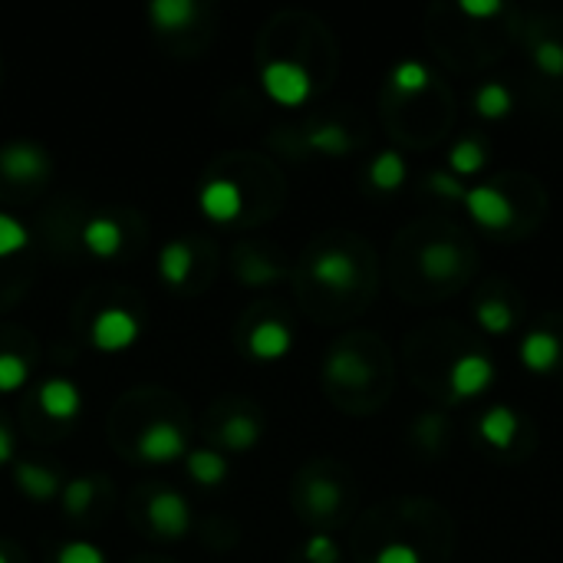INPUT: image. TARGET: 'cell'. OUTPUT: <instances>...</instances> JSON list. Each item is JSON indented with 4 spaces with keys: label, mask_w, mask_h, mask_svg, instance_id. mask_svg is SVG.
I'll list each match as a JSON object with an SVG mask.
<instances>
[{
    "label": "cell",
    "mask_w": 563,
    "mask_h": 563,
    "mask_svg": "<svg viewBox=\"0 0 563 563\" xmlns=\"http://www.w3.org/2000/svg\"><path fill=\"white\" fill-rule=\"evenodd\" d=\"M57 563H106V553L90 540H70L60 547Z\"/></svg>",
    "instance_id": "obj_33"
},
{
    "label": "cell",
    "mask_w": 563,
    "mask_h": 563,
    "mask_svg": "<svg viewBox=\"0 0 563 563\" xmlns=\"http://www.w3.org/2000/svg\"><path fill=\"white\" fill-rule=\"evenodd\" d=\"M83 244L93 257H116L123 251V228L113 218H90L83 228Z\"/></svg>",
    "instance_id": "obj_16"
},
{
    "label": "cell",
    "mask_w": 563,
    "mask_h": 563,
    "mask_svg": "<svg viewBox=\"0 0 563 563\" xmlns=\"http://www.w3.org/2000/svg\"><path fill=\"white\" fill-rule=\"evenodd\" d=\"M96 497V484L90 478H73L67 487H64V507L67 514H83Z\"/></svg>",
    "instance_id": "obj_32"
},
{
    "label": "cell",
    "mask_w": 563,
    "mask_h": 563,
    "mask_svg": "<svg viewBox=\"0 0 563 563\" xmlns=\"http://www.w3.org/2000/svg\"><path fill=\"white\" fill-rule=\"evenodd\" d=\"M458 11L468 14V18H494V14H501L504 8L497 4V0H461Z\"/></svg>",
    "instance_id": "obj_38"
},
{
    "label": "cell",
    "mask_w": 563,
    "mask_h": 563,
    "mask_svg": "<svg viewBox=\"0 0 563 563\" xmlns=\"http://www.w3.org/2000/svg\"><path fill=\"white\" fill-rule=\"evenodd\" d=\"M195 18H198L195 0H152L149 4V21L156 24V31H165V34L192 27Z\"/></svg>",
    "instance_id": "obj_13"
},
{
    "label": "cell",
    "mask_w": 563,
    "mask_h": 563,
    "mask_svg": "<svg viewBox=\"0 0 563 563\" xmlns=\"http://www.w3.org/2000/svg\"><path fill=\"white\" fill-rule=\"evenodd\" d=\"M445 428H448V422H445V415H441V412H428V415H422V422H418V438H422V445H425V448H441V441H445Z\"/></svg>",
    "instance_id": "obj_35"
},
{
    "label": "cell",
    "mask_w": 563,
    "mask_h": 563,
    "mask_svg": "<svg viewBox=\"0 0 563 563\" xmlns=\"http://www.w3.org/2000/svg\"><path fill=\"white\" fill-rule=\"evenodd\" d=\"M530 60H533V67H537L543 77H550V80H560V77H563V44H560V41H553V37H537V41L530 44Z\"/></svg>",
    "instance_id": "obj_28"
},
{
    "label": "cell",
    "mask_w": 563,
    "mask_h": 563,
    "mask_svg": "<svg viewBox=\"0 0 563 563\" xmlns=\"http://www.w3.org/2000/svg\"><path fill=\"white\" fill-rule=\"evenodd\" d=\"M464 211L471 215L474 225H481L484 231H504L514 221V205L507 202V195L494 185H468L464 192Z\"/></svg>",
    "instance_id": "obj_3"
},
{
    "label": "cell",
    "mask_w": 563,
    "mask_h": 563,
    "mask_svg": "<svg viewBox=\"0 0 563 563\" xmlns=\"http://www.w3.org/2000/svg\"><path fill=\"white\" fill-rule=\"evenodd\" d=\"M405 159L399 156V152H392V149H386V152H379L376 159H372V165H369V182H372V188H379V192H399L402 188V182H405Z\"/></svg>",
    "instance_id": "obj_20"
},
{
    "label": "cell",
    "mask_w": 563,
    "mask_h": 563,
    "mask_svg": "<svg viewBox=\"0 0 563 563\" xmlns=\"http://www.w3.org/2000/svg\"><path fill=\"white\" fill-rule=\"evenodd\" d=\"M31 369L18 353H0V392H18L24 389Z\"/></svg>",
    "instance_id": "obj_31"
},
{
    "label": "cell",
    "mask_w": 563,
    "mask_h": 563,
    "mask_svg": "<svg viewBox=\"0 0 563 563\" xmlns=\"http://www.w3.org/2000/svg\"><path fill=\"white\" fill-rule=\"evenodd\" d=\"M261 83H264V93L277 103V106H303L313 93V80L310 73L294 64V60H271L264 70H261Z\"/></svg>",
    "instance_id": "obj_1"
},
{
    "label": "cell",
    "mask_w": 563,
    "mask_h": 563,
    "mask_svg": "<svg viewBox=\"0 0 563 563\" xmlns=\"http://www.w3.org/2000/svg\"><path fill=\"white\" fill-rule=\"evenodd\" d=\"M198 208L208 221L215 225H231L244 211V195L231 179H211L198 192Z\"/></svg>",
    "instance_id": "obj_7"
},
{
    "label": "cell",
    "mask_w": 563,
    "mask_h": 563,
    "mask_svg": "<svg viewBox=\"0 0 563 563\" xmlns=\"http://www.w3.org/2000/svg\"><path fill=\"white\" fill-rule=\"evenodd\" d=\"M428 80H432V77H428V70H425L418 60H402V64H395L392 73H389L392 90L402 93V96H415V93L428 90Z\"/></svg>",
    "instance_id": "obj_27"
},
{
    "label": "cell",
    "mask_w": 563,
    "mask_h": 563,
    "mask_svg": "<svg viewBox=\"0 0 563 563\" xmlns=\"http://www.w3.org/2000/svg\"><path fill=\"white\" fill-rule=\"evenodd\" d=\"M37 402L50 418H73L83 405V395L70 379H47L37 392Z\"/></svg>",
    "instance_id": "obj_11"
},
{
    "label": "cell",
    "mask_w": 563,
    "mask_h": 563,
    "mask_svg": "<svg viewBox=\"0 0 563 563\" xmlns=\"http://www.w3.org/2000/svg\"><path fill=\"white\" fill-rule=\"evenodd\" d=\"M376 563H422V553L412 543H386L376 553Z\"/></svg>",
    "instance_id": "obj_37"
},
{
    "label": "cell",
    "mask_w": 563,
    "mask_h": 563,
    "mask_svg": "<svg viewBox=\"0 0 563 563\" xmlns=\"http://www.w3.org/2000/svg\"><path fill=\"white\" fill-rule=\"evenodd\" d=\"M474 320H478V326H481L484 333L504 336V333H510V326H514V310H510L504 300H497V297H481L478 307H474Z\"/></svg>",
    "instance_id": "obj_22"
},
{
    "label": "cell",
    "mask_w": 563,
    "mask_h": 563,
    "mask_svg": "<svg viewBox=\"0 0 563 563\" xmlns=\"http://www.w3.org/2000/svg\"><path fill=\"white\" fill-rule=\"evenodd\" d=\"M0 563H11V560H8V553H0Z\"/></svg>",
    "instance_id": "obj_40"
},
{
    "label": "cell",
    "mask_w": 563,
    "mask_h": 563,
    "mask_svg": "<svg viewBox=\"0 0 563 563\" xmlns=\"http://www.w3.org/2000/svg\"><path fill=\"white\" fill-rule=\"evenodd\" d=\"M0 172L14 182H37L50 172V159L34 142H14L8 149H0Z\"/></svg>",
    "instance_id": "obj_8"
},
{
    "label": "cell",
    "mask_w": 563,
    "mask_h": 563,
    "mask_svg": "<svg viewBox=\"0 0 563 563\" xmlns=\"http://www.w3.org/2000/svg\"><path fill=\"white\" fill-rule=\"evenodd\" d=\"M494 382V363L481 353H464L448 372V389L455 399H474Z\"/></svg>",
    "instance_id": "obj_5"
},
{
    "label": "cell",
    "mask_w": 563,
    "mask_h": 563,
    "mask_svg": "<svg viewBox=\"0 0 563 563\" xmlns=\"http://www.w3.org/2000/svg\"><path fill=\"white\" fill-rule=\"evenodd\" d=\"M185 448H188L185 432L175 422H152V425H146L142 435H139V445H136L139 458L152 461V464H169V461L182 458Z\"/></svg>",
    "instance_id": "obj_4"
},
{
    "label": "cell",
    "mask_w": 563,
    "mask_h": 563,
    "mask_svg": "<svg viewBox=\"0 0 563 563\" xmlns=\"http://www.w3.org/2000/svg\"><path fill=\"white\" fill-rule=\"evenodd\" d=\"M257 438H261V425H257V418H251V415H231L225 425H221V441L231 448V451H248V448H254L257 445Z\"/></svg>",
    "instance_id": "obj_26"
},
{
    "label": "cell",
    "mask_w": 563,
    "mask_h": 563,
    "mask_svg": "<svg viewBox=\"0 0 563 563\" xmlns=\"http://www.w3.org/2000/svg\"><path fill=\"white\" fill-rule=\"evenodd\" d=\"M185 464H188L192 481L202 484V487H215V484H221V481L228 478V461H225L218 451H211V448H195V451H188Z\"/></svg>",
    "instance_id": "obj_18"
},
{
    "label": "cell",
    "mask_w": 563,
    "mask_h": 563,
    "mask_svg": "<svg viewBox=\"0 0 563 563\" xmlns=\"http://www.w3.org/2000/svg\"><path fill=\"white\" fill-rule=\"evenodd\" d=\"M484 162H487V152H484V146H481L478 139H461V142H455V149H451V156H448L451 175H458L461 182L471 179V175H478V172L484 169Z\"/></svg>",
    "instance_id": "obj_23"
},
{
    "label": "cell",
    "mask_w": 563,
    "mask_h": 563,
    "mask_svg": "<svg viewBox=\"0 0 563 563\" xmlns=\"http://www.w3.org/2000/svg\"><path fill=\"white\" fill-rule=\"evenodd\" d=\"M478 435L491 445V448H510L514 435H517V412L507 405H494L481 415L478 422Z\"/></svg>",
    "instance_id": "obj_15"
},
{
    "label": "cell",
    "mask_w": 563,
    "mask_h": 563,
    "mask_svg": "<svg viewBox=\"0 0 563 563\" xmlns=\"http://www.w3.org/2000/svg\"><path fill=\"white\" fill-rule=\"evenodd\" d=\"M428 188H432L435 195H441V198H451V202H464V192H468V185H464L458 175H448V172L428 175Z\"/></svg>",
    "instance_id": "obj_36"
},
{
    "label": "cell",
    "mask_w": 563,
    "mask_h": 563,
    "mask_svg": "<svg viewBox=\"0 0 563 563\" xmlns=\"http://www.w3.org/2000/svg\"><path fill=\"white\" fill-rule=\"evenodd\" d=\"M520 363L530 372H550L560 363V340L547 330H530L520 343Z\"/></svg>",
    "instance_id": "obj_12"
},
{
    "label": "cell",
    "mask_w": 563,
    "mask_h": 563,
    "mask_svg": "<svg viewBox=\"0 0 563 563\" xmlns=\"http://www.w3.org/2000/svg\"><path fill=\"white\" fill-rule=\"evenodd\" d=\"M326 376L340 386H366L369 382V366L359 353L353 349H333L326 359Z\"/></svg>",
    "instance_id": "obj_17"
},
{
    "label": "cell",
    "mask_w": 563,
    "mask_h": 563,
    "mask_svg": "<svg viewBox=\"0 0 563 563\" xmlns=\"http://www.w3.org/2000/svg\"><path fill=\"white\" fill-rule=\"evenodd\" d=\"M290 343H294L290 330H287L284 323H277V320H261V323L248 333V353H251L254 359H264V363L287 356V353H290Z\"/></svg>",
    "instance_id": "obj_10"
},
{
    "label": "cell",
    "mask_w": 563,
    "mask_h": 563,
    "mask_svg": "<svg viewBox=\"0 0 563 563\" xmlns=\"http://www.w3.org/2000/svg\"><path fill=\"white\" fill-rule=\"evenodd\" d=\"M461 271V251L451 241H432L422 251V274L428 280H451Z\"/></svg>",
    "instance_id": "obj_14"
},
{
    "label": "cell",
    "mask_w": 563,
    "mask_h": 563,
    "mask_svg": "<svg viewBox=\"0 0 563 563\" xmlns=\"http://www.w3.org/2000/svg\"><path fill=\"white\" fill-rule=\"evenodd\" d=\"M159 274H162L169 284H175V287L185 284L188 274H192V248L182 244V241L165 244L162 254H159Z\"/></svg>",
    "instance_id": "obj_24"
},
{
    "label": "cell",
    "mask_w": 563,
    "mask_h": 563,
    "mask_svg": "<svg viewBox=\"0 0 563 563\" xmlns=\"http://www.w3.org/2000/svg\"><path fill=\"white\" fill-rule=\"evenodd\" d=\"M27 244H31L27 228L18 218H11V215H0V257H14Z\"/></svg>",
    "instance_id": "obj_29"
},
{
    "label": "cell",
    "mask_w": 563,
    "mask_h": 563,
    "mask_svg": "<svg viewBox=\"0 0 563 563\" xmlns=\"http://www.w3.org/2000/svg\"><path fill=\"white\" fill-rule=\"evenodd\" d=\"M307 501H310V510H313V514L326 517V514H333V510L340 507V487H336L333 481H326V478H317V481L307 487Z\"/></svg>",
    "instance_id": "obj_30"
},
{
    "label": "cell",
    "mask_w": 563,
    "mask_h": 563,
    "mask_svg": "<svg viewBox=\"0 0 563 563\" xmlns=\"http://www.w3.org/2000/svg\"><path fill=\"white\" fill-rule=\"evenodd\" d=\"M139 320L123 310V307H106L96 313L93 326H90V343L100 349V353H126L129 346L139 343Z\"/></svg>",
    "instance_id": "obj_2"
},
{
    "label": "cell",
    "mask_w": 563,
    "mask_h": 563,
    "mask_svg": "<svg viewBox=\"0 0 563 563\" xmlns=\"http://www.w3.org/2000/svg\"><path fill=\"white\" fill-rule=\"evenodd\" d=\"M310 274H313V280H320L323 287H330V290H336V294L349 290V287L356 284V277H359L356 261H353L346 251H340V248L320 251V254L313 257V264H310Z\"/></svg>",
    "instance_id": "obj_9"
},
{
    "label": "cell",
    "mask_w": 563,
    "mask_h": 563,
    "mask_svg": "<svg viewBox=\"0 0 563 563\" xmlns=\"http://www.w3.org/2000/svg\"><path fill=\"white\" fill-rule=\"evenodd\" d=\"M303 556L307 563H340V547L330 533H313L303 543Z\"/></svg>",
    "instance_id": "obj_34"
},
{
    "label": "cell",
    "mask_w": 563,
    "mask_h": 563,
    "mask_svg": "<svg viewBox=\"0 0 563 563\" xmlns=\"http://www.w3.org/2000/svg\"><path fill=\"white\" fill-rule=\"evenodd\" d=\"M307 146L317 149V152H323V156H346L353 149V139H349V133L343 126L323 123V126H313L307 133Z\"/></svg>",
    "instance_id": "obj_25"
},
{
    "label": "cell",
    "mask_w": 563,
    "mask_h": 563,
    "mask_svg": "<svg viewBox=\"0 0 563 563\" xmlns=\"http://www.w3.org/2000/svg\"><path fill=\"white\" fill-rule=\"evenodd\" d=\"M146 517H149L152 530L162 533V537H185L188 533V524H192L188 501L179 491H159V494H152V501L146 507Z\"/></svg>",
    "instance_id": "obj_6"
},
{
    "label": "cell",
    "mask_w": 563,
    "mask_h": 563,
    "mask_svg": "<svg viewBox=\"0 0 563 563\" xmlns=\"http://www.w3.org/2000/svg\"><path fill=\"white\" fill-rule=\"evenodd\" d=\"M11 458H14V435L11 428L0 425V464H8Z\"/></svg>",
    "instance_id": "obj_39"
},
{
    "label": "cell",
    "mask_w": 563,
    "mask_h": 563,
    "mask_svg": "<svg viewBox=\"0 0 563 563\" xmlns=\"http://www.w3.org/2000/svg\"><path fill=\"white\" fill-rule=\"evenodd\" d=\"M18 484H21V491H27L34 501H50L57 491H60V478L50 471V468H44V464H37V461H24V464H18Z\"/></svg>",
    "instance_id": "obj_19"
},
{
    "label": "cell",
    "mask_w": 563,
    "mask_h": 563,
    "mask_svg": "<svg viewBox=\"0 0 563 563\" xmlns=\"http://www.w3.org/2000/svg\"><path fill=\"white\" fill-rule=\"evenodd\" d=\"M514 110V96L504 83H481L474 93V113L481 119H504Z\"/></svg>",
    "instance_id": "obj_21"
}]
</instances>
